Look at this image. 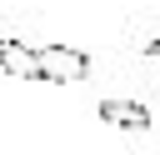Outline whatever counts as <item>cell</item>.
<instances>
[{
  "label": "cell",
  "mask_w": 160,
  "mask_h": 155,
  "mask_svg": "<svg viewBox=\"0 0 160 155\" xmlns=\"http://www.w3.org/2000/svg\"><path fill=\"white\" fill-rule=\"evenodd\" d=\"M35 60H40V80H55V85L90 75V55L75 50V45H45V50H35Z\"/></svg>",
  "instance_id": "6da1fadb"
},
{
  "label": "cell",
  "mask_w": 160,
  "mask_h": 155,
  "mask_svg": "<svg viewBox=\"0 0 160 155\" xmlns=\"http://www.w3.org/2000/svg\"><path fill=\"white\" fill-rule=\"evenodd\" d=\"M0 70L5 75H20V80H40V60L30 45H20L15 35H0Z\"/></svg>",
  "instance_id": "7a4b0ae2"
},
{
  "label": "cell",
  "mask_w": 160,
  "mask_h": 155,
  "mask_svg": "<svg viewBox=\"0 0 160 155\" xmlns=\"http://www.w3.org/2000/svg\"><path fill=\"white\" fill-rule=\"evenodd\" d=\"M100 120L120 130H150V110L135 100H100Z\"/></svg>",
  "instance_id": "3957f363"
}]
</instances>
